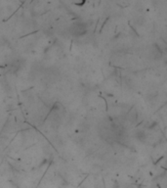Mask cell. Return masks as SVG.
I'll return each mask as SVG.
<instances>
[{"label": "cell", "mask_w": 167, "mask_h": 188, "mask_svg": "<svg viewBox=\"0 0 167 188\" xmlns=\"http://www.w3.org/2000/svg\"><path fill=\"white\" fill-rule=\"evenodd\" d=\"M85 30H86V27H85L84 24L81 23H76V24H72L71 27V32L75 36L82 35L85 32Z\"/></svg>", "instance_id": "1"}]
</instances>
